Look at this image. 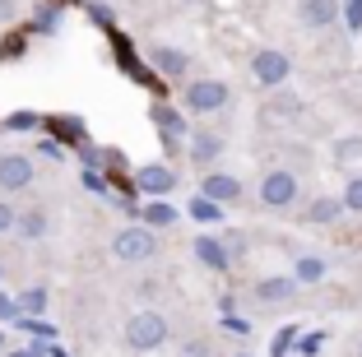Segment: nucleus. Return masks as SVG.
Instances as JSON below:
<instances>
[{
	"instance_id": "obj_16",
	"label": "nucleus",
	"mask_w": 362,
	"mask_h": 357,
	"mask_svg": "<svg viewBox=\"0 0 362 357\" xmlns=\"http://www.w3.org/2000/svg\"><path fill=\"white\" fill-rule=\"evenodd\" d=\"M325 274H330V264L320 260V255H302V260L293 264V279H298V288H302V283H325Z\"/></svg>"
},
{
	"instance_id": "obj_27",
	"label": "nucleus",
	"mask_w": 362,
	"mask_h": 357,
	"mask_svg": "<svg viewBox=\"0 0 362 357\" xmlns=\"http://www.w3.org/2000/svg\"><path fill=\"white\" fill-rule=\"evenodd\" d=\"M5 357H52V353H47L42 344H28V348H10Z\"/></svg>"
},
{
	"instance_id": "obj_22",
	"label": "nucleus",
	"mask_w": 362,
	"mask_h": 357,
	"mask_svg": "<svg viewBox=\"0 0 362 357\" xmlns=\"http://www.w3.org/2000/svg\"><path fill=\"white\" fill-rule=\"evenodd\" d=\"M191 218H200V223H218V204L204 200V195H195V200H191Z\"/></svg>"
},
{
	"instance_id": "obj_21",
	"label": "nucleus",
	"mask_w": 362,
	"mask_h": 357,
	"mask_svg": "<svg viewBox=\"0 0 362 357\" xmlns=\"http://www.w3.org/2000/svg\"><path fill=\"white\" fill-rule=\"evenodd\" d=\"M339 200H344V213H362V177H349Z\"/></svg>"
},
{
	"instance_id": "obj_29",
	"label": "nucleus",
	"mask_w": 362,
	"mask_h": 357,
	"mask_svg": "<svg viewBox=\"0 0 362 357\" xmlns=\"http://www.w3.org/2000/svg\"><path fill=\"white\" fill-rule=\"evenodd\" d=\"M320 344H325V334H307V339H302V357H316Z\"/></svg>"
},
{
	"instance_id": "obj_28",
	"label": "nucleus",
	"mask_w": 362,
	"mask_h": 357,
	"mask_svg": "<svg viewBox=\"0 0 362 357\" xmlns=\"http://www.w3.org/2000/svg\"><path fill=\"white\" fill-rule=\"evenodd\" d=\"M344 14H349V28L358 33L362 28V0H349V10H344Z\"/></svg>"
},
{
	"instance_id": "obj_17",
	"label": "nucleus",
	"mask_w": 362,
	"mask_h": 357,
	"mask_svg": "<svg viewBox=\"0 0 362 357\" xmlns=\"http://www.w3.org/2000/svg\"><path fill=\"white\" fill-rule=\"evenodd\" d=\"M153 126L163 130V139H181L186 135V121H181V112H172V107H153Z\"/></svg>"
},
{
	"instance_id": "obj_23",
	"label": "nucleus",
	"mask_w": 362,
	"mask_h": 357,
	"mask_svg": "<svg viewBox=\"0 0 362 357\" xmlns=\"http://www.w3.org/2000/svg\"><path fill=\"white\" fill-rule=\"evenodd\" d=\"M177 357H214V348L204 344V339H186V344H181V353Z\"/></svg>"
},
{
	"instance_id": "obj_30",
	"label": "nucleus",
	"mask_w": 362,
	"mask_h": 357,
	"mask_svg": "<svg viewBox=\"0 0 362 357\" xmlns=\"http://www.w3.org/2000/svg\"><path fill=\"white\" fill-rule=\"evenodd\" d=\"M0 353H5V334H0Z\"/></svg>"
},
{
	"instance_id": "obj_14",
	"label": "nucleus",
	"mask_w": 362,
	"mask_h": 357,
	"mask_svg": "<svg viewBox=\"0 0 362 357\" xmlns=\"http://www.w3.org/2000/svg\"><path fill=\"white\" fill-rule=\"evenodd\" d=\"M14 232H19L23 242H42L47 232H52V218H47L42 209H28V213H19V218H14Z\"/></svg>"
},
{
	"instance_id": "obj_3",
	"label": "nucleus",
	"mask_w": 362,
	"mask_h": 357,
	"mask_svg": "<svg viewBox=\"0 0 362 357\" xmlns=\"http://www.w3.org/2000/svg\"><path fill=\"white\" fill-rule=\"evenodd\" d=\"M181 103H186V112H195V116H214V112H223V107L233 103V93H228L223 79H195V84L181 93Z\"/></svg>"
},
{
	"instance_id": "obj_15",
	"label": "nucleus",
	"mask_w": 362,
	"mask_h": 357,
	"mask_svg": "<svg viewBox=\"0 0 362 357\" xmlns=\"http://www.w3.org/2000/svg\"><path fill=\"white\" fill-rule=\"evenodd\" d=\"M298 19L307 23V28H325V23L334 19V0H302Z\"/></svg>"
},
{
	"instance_id": "obj_11",
	"label": "nucleus",
	"mask_w": 362,
	"mask_h": 357,
	"mask_svg": "<svg viewBox=\"0 0 362 357\" xmlns=\"http://www.w3.org/2000/svg\"><path fill=\"white\" fill-rule=\"evenodd\" d=\"M195 255H200V264L214 269V274H228V264H233V255H228V246L218 242V237H195Z\"/></svg>"
},
{
	"instance_id": "obj_26",
	"label": "nucleus",
	"mask_w": 362,
	"mask_h": 357,
	"mask_svg": "<svg viewBox=\"0 0 362 357\" xmlns=\"http://www.w3.org/2000/svg\"><path fill=\"white\" fill-rule=\"evenodd\" d=\"M14 218H19V213H14V204H5V200H0V237H5V232L14 228Z\"/></svg>"
},
{
	"instance_id": "obj_8",
	"label": "nucleus",
	"mask_w": 362,
	"mask_h": 357,
	"mask_svg": "<svg viewBox=\"0 0 362 357\" xmlns=\"http://www.w3.org/2000/svg\"><path fill=\"white\" fill-rule=\"evenodd\" d=\"M135 186L144 190V195H153V200H158V195H168V190L177 186V172H172L168 163H144V168L135 172Z\"/></svg>"
},
{
	"instance_id": "obj_4",
	"label": "nucleus",
	"mask_w": 362,
	"mask_h": 357,
	"mask_svg": "<svg viewBox=\"0 0 362 357\" xmlns=\"http://www.w3.org/2000/svg\"><path fill=\"white\" fill-rule=\"evenodd\" d=\"M298 195H302V186H298V177H293L288 168L265 172V181H260V204H265V209H293Z\"/></svg>"
},
{
	"instance_id": "obj_12",
	"label": "nucleus",
	"mask_w": 362,
	"mask_h": 357,
	"mask_svg": "<svg viewBox=\"0 0 362 357\" xmlns=\"http://www.w3.org/2000/svg\"><path fill=\"white\" fill-rule=\"evenodd\" d=\"M153 70L158 74H168V79H181V74L191 70V56L181 52V47H153Z\"/></svg>"
},
{
	"instance_id": "obj_5",
	"label": "nucleus",
	"mask_w": 362,
	"mask_h": 357,
	"mask_svg": "<svg viewBox=\"0 0 362 357\" xmlns=\"http://www.w3.org/2000/svg\"><path fill=\"white\" fill-rule=\"evenodd\" d=\"M293 74V61H288L284 52H274V47H265V52L251 56V79H256L260 88H279Z\"/></svg>"
},
{
	"instance_id": "obj_19",
	"label": "nucleus",
	"mask_w": 362,
	"mask_h": 357,
	"mask_svg": "<svg viewBox=\"0 0 362 357\" xmlns=\"http://www.w3.org/2000/svg\"><path fill=\"white\" fill-rule=\"evenodd\" d=\"M358 158H362V135H344L339 144H334V163H339V168H349Z\"/></svg>"
},
{
	"instance_id": "obj_6",
	"label": "nucleus",
	"mask_w": 362,
	"mask_h": 357,
	"mask_svg": "<svg viewBox=\"0 0 362 357\" xmlns=\"http://www.w3.org/2000/svg\"><path fill=\"white\" fill-rule=\"evenodd\" d=\"M37 168H33V158L23 153H0V190H28Z\"/></svg>"
},
{
	"instance_id": "obj_13",
	"label": "nucleus",
	"mask_w": 362,
	"mask_h": 357,
	"mask_svg": "<svg viewBox=\"0 0 362 357\" xmlns=\"http://www.w3.org/2000/svg\"><path fill=\"white\" fill-rule=\"evenodd\" d=\"M302 218L316 223V228H330V223L344 218V200H339V195H320V200L307 204V213H302Z\"/></svg>"
},
{
	"instance_id": "obj_18",
	"label": "nucleus",
	"mask_w": 362,
	"mask_h": 357,
	"mask_svg": "<svg viewBox=\"0 0 362 357\" xmlns=\"http://www.w3.org/2000/svg\"><path fill=\"white\" fill-rule=\"evenodd\" d=\"M139 218H144V228H172V223H177V209L163 204V200H153V204L139 209Z\"/></svg>"
},
{
	"instance_id": "obj_31",
	"label": "nucleus",
	"mask_w": 362,
	"mask_h": 357,
	"mask_svg": "<svg viewBox=\"0 0 362 357\" xmlns=\"http://www.w3.org/2000/svg\"><path fill=\"white\" fill-rule=\"evenodd\" d=\"M233 357H251V353H233Z\"/></svg>"
},
{
	"instance_id": "obj_1",
	"label": "nucleus",
	"mask_w": 362,
	"mask_h": 357,
	"mask_svg": "<svg viewBox=\"0 0 362 357\" xmlns=\"http://www.w3.org/2000/svg\"><path fill=\"white\" fill-rule=\"evenodd\" d=\"M126 348L130 353H153V348H163L168 344V315L163 311H153V306H144V311H135L126 320Z\"/></svg>"
},
{
	"instance_id": "obj_24",
	"label": "nucleus",
	"mask_w": 362,
	"mask_h": 357,
	"mask_svg": "<svg viewBox=\"0 0 362 357\" xmlns=\"http://www.w3.org/2000/svg\"><path fill=\"white\" fill-rule=\"evenodd\" d=\"M0 320H23V315H19V297L0 293Z\"/></svg>"
},
{
	"instance_id": "obj_9",
	"label": "nucleus",
	"mask_w": 362,
	"mask_h": 357,
	"mask_svg": "<svg viewBox=\"0 0 362 357\" xmlns=\"http://www.w3.org/2000/svg\"><path fill=\"white\" fill-rule=\"evenodd\" d=\"M298 297V279L293 274H265L256 279V302H293Z\"/></svg>"
},
{
	"instance_id": "obj_10",
	"label": "nucleus",
	"mask_w": 362,
	"mask_h": 357,
	"mask_svg": "<svg viewBox=\"0 0 362 357\" xmlns=\"http://www.w3.org/2000/svg\"><path fill=\"white\" fill-rule=\"evenodd\" d=\"M218 153H223V139H218V130H195V135H191V163H195V168H209V163H218Z\"/></svg>"
},
{
	"instance_id": "obj_7",
	"label": "nucleus",
	"mask_w": 362,
	"mask_h": 357,
	"mask_svg": "<svg viewBox=\"0 0 362 357\" xmlns=\"http://www.w3.org/2000/svg\"><path fill=\"white\" fill-rule=\"evenodd\" d=\"M200 195H204V200H214L218 209H223V204H237V200H242V181L228 177V172H204Z\"/></svg>"
},
{
	"instance_id": "obj_25",
	"label": "nucleus",
	"mask_w": 362,
	"mask_h": 357,
	"mask_svg": "<svg viewBox=\"0 0 362 357\" xmlns=\"http://www.w3.org/2000/svg\"><path fill=\"white\" fill-rule=\"evenodd\" d=\"M5 126H10V130H37V116H33V112H14Z\"/></svg>"
},
{
	"instance_id": "obj_20",
	"label": "nucleus",
	"mask_w": 362,
	"mask_h": 357,
	"mask_svg": "<svg viewBox=\"0 0 362 357\" xmlns=\"http://www.w3.org/2000/svg\"><path fill=\"white\" fill-rule=\"evenodd\" d=\"M19 311L42 315L47 311V288H28V293H19Z\"/></svg>"
},
{
	"instance_id": "obj_2",
	"label": "nucleus",
	"mask_w": 362,
	"mask_h": 357,
	"mask_svg": "<svg viewBox=\"0 0 362 357\" xmlns=\"http://www.w3.org/2000/svg\"><path fill=\"white\" fill-rule=\"evenodd\" d=\"M112 255L126 260V264L153 260V255H158V237H153V228H144V223H130V228H121L117 237H112Z\"/></svg>"
}]
</instances>
